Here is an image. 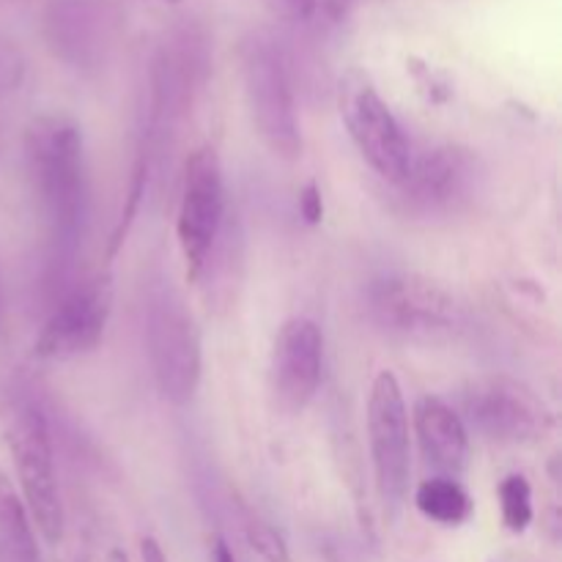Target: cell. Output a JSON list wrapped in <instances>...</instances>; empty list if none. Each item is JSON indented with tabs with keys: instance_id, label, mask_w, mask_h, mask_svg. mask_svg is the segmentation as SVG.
Instances as JSON below:
<instances>
[{
	"instance_id": "1",
	"label": "cell",
	"mask_w": 562,
	"mask_h": 562,
	"mask_svg": "<svg viewBox=\"0 0 562 562\" xmlns=\"http://www.w3.org/2000/svg\"><path fill=\"white\" fill-rule=\"evenodd\" d=\"M25 159L33 195L55 239L71 245L86 223V148L82 130L64 113H44L25 130Z\"/></svg>"
},
{
	"instance_id": "2",
	"label": "cell",
	"mask_w": 562,
	"mask_h": 562,
	"mask_svg": "<svg viewBox=\"0 0 562 562\" xmlns=\"http://www.w3.org/2000/svg\"><path fill=\"white\" fill-rule=\"evenodd\" d=\"M239 66L247 110L261 143L274 157L300 159L302 126L285 47L269 33H247L239 44Z\"/></svg>"
},
{
	"instance_id": "3",
	"label": "cell",
	"mask_w": 562,
	"mask_h": 562,
	"mask_svg": "<svg viewBox=\"0 0 562 562\" xmlns=\"http://www.w3.org/2000/svg\"><path fill=\"white\" fill-rule=\"evenodd\" d=\"M368 311L379 329L423 346L459 340L470 327L464 305L437 280L415 272H387L373 280Z\"/></svg>"
},
{
	"instance_id": "4",
	"label": "cell",
	"mask_w": 562,
	"mask_h": 562,
	"mask_svg": "<svg viewBox=\"0 0 562 562\" xmlns=\"http://www.w3.org/2000/svg\"><path fill=\"white\" fill-rule=\"evenodd\" d=\"M3 423L5 445L14 459L22 499H25L33 527L49 547H58L64 541L66 516L58 477H55L53 437H49L47 417L38 409V404L20 395V398L9 401Z\"/></svg>"
},
{
	"instance_id": "5",
	"label": "cell",
	"mask_w": 562,
	"mask_h": 562,
	"mask_svg": "<svg viewBox=\"0 0 562 562\" xmlns=\"http://www.w3.org/2000/svg\"><path fill=\"white\" fill-rule=\"evenodd\" d=\"M146 344L154 382L165 401L190 404L203 371L201 329L184 296L173 285H154L146 311Z\"/></svg>"
},
{
	"instance_id": "6",
	"label": "cell",
	"mask_w": 562,
	"mask_h": 562,
	"mask_svg": "<svg viewBox=\"0 0 562 562\" xmlns=\"http://www.w3.org/2000/svg\"><path fill=\"white\" fill-rule=\"evenodd\" d=\"M340 119L346 132L357 146L360 157L376 170L382 179L398 184L412 162V146L404 126L387 108L382 93L371 82V77L360 69L346 71L340 80Z\"/></svg>"
},
{
	"instance_id": "7",
	"label": "cell",
	"mask_w": 562,
	"mask_h": 562,
	"mask_svg": "<svg viewBox=\"0 0 562 562\" xmlns=\"http://www.w3.org/2000/svg\"><path fill=\"white\" fill-rule=\"evenodd\" d=\"M483 162L472 148L434 146L412 157L398 181V201L415 217H448L477 198L483 187Z\"/></svg>"
},
{
	"instance_id": "8",
	"label": "cell",
	"mask_w": 562,
	"mask_h": 562,
	"mask_svg": "<svg viewBox=\"0 0 562 562\" xmlns=\"http://www.w3.org/2000/svg\"><path fill=\"white\" fill-rule=\"evenodd\" d=\"M225 220L228 217H225L223 165H220L217 148L206 143L187 157L184 179H181L179 220H176L187 280H192V283L201 278Z\"/></svg>"
},
{
	"instance_id": "9",
	"label": "cell",
	"mask_w": 562,
	"mask_h": 562,
	"mask_svg": "<svg viewBox=\"0 0 562 562\" xmlns=\"http://www.w3.org/2000/svg\"><path fill=\"white\" fill-rule=\"evenodd\" d=\"M461 401H464L467 423L492 442H538L554 426V415L547 401L519 379H477L464 390Z\"/></svg>"
},
{
	"instance_id": "10",
	"label": "cell",
	"mask_w": 562,
	"mask_h": 562,
	"mask_svg": "<svg viewBox=\"0 0 562 562\" xmlns=\"http://www.w3.org/2000/svg\"><path fill=\"white\" fill-rule=\"evenodd\" d=\"M368 442H371L376 488L387 514H398L409 494L412 442L404 390L393 371H382L368 398Z\"/></svg>"
},
{
	"instance_id": "11",
	"label": "cell",
	"mask_w": 562,
	"mask_h": 562,
	"mask_svg": "<svg viewBox=\"0 0 562 562\" xmlns=\"http://www.w3.org/2000/svg\"><path fill=\"white\" fill-rule=\"evenodd\" d=\"M113 311V280L97 274L82 280L55 305L38 333L33 351L38 360H75L99 346Z\"/></svg>"
},
{
	"instance_id": "12",
	"label": "cell",
	"mask_w": 562,
	"mask_h": 562,
	"mask_svg": "<svg viewBox=\"0 0 562 562\" xmlns=\"http://www.w3.org/2000/svg\"><path fill=\"white\" fill-rule=\"evenodd\" d=\"M42 33L49 53L75 71H97L110 53V20L99 0H47Z\"/></svg>"
},
{
	"instance_id": "13",
	"label": "cell",
	"mask_w": 562,
	"mask_h": 562,
	"mask_svg": "<svg viewBox=\"0 0 562 562\" xmlns=\"http://www.w3.org/2000/svg\"><path fill=\"white\" fill-rule=\"evenodd\" d=\"M324 338L311 318H289L272 346V387L280 409L300 415L322 384Z\"/></svg>"
},
{
	"instance_id": "14",
	"label": "cell",
	"mask_w": 562,
	"mask_h": 562,
	"mask_svg": "<svg viewBox=\"0 0 562 562\" xmlns=\"http://www.w3.org/2000/svg\"><path fill=\"white\" fill-rule=\"evenodd\" d=\"M415 434L423 459L445 477H456L467 467L470 434L459 412L437 395H423L415 404Z\"/></svg>"
},
{
	"instance_id": "15",
	"label": "cell",
	"mask_w": 562,
	"mask_h": 562,
	"mask_svg": "<svg viewBox=\"0 0 562 562\" xmlns=\"http://www.w3.org/2000/svg\"><path fill=\"white\" fill-rule=\"evenodd\" d=\"M0 549L14 562H42L27 505L14 483L0 470Z\"/></svg>"
},
{
	"instance_id": "16",
	"label": "cell",
	"mask_w": 562,
	"mask_h": 562,
	"mask_svg": "<svg viewBox=\"0 0 562 562\" xmlns=\"http://www.w3.org/2000/svg\"><path fill=\"white\" fill-rule=\"evenodd\" d=\"M415 505L426 519L437 525H464L472 516V497L456 477H428L417 486Z\"/></svg>"
},
{
	"instance_id": "17",
	"label": "cell",
	"mask_w": 562,
	"mask_h": 562,
	"mask_svg": "<svg viewBox=\"0 0 562 562\" xmlns=\"http://www.w3.org/2000/svg\"><path fill=\"white\" fill-rule=\"evenodd\" d=\"M499 508L510 532H525L532 525V486L525 475H508L499 486Z\"/></svg>"
},
{
	"instance_id": "18",
	"label": "cell",
	"mask_w": 562,
	"mask_h": 562,
	"mask_svg": "<svg viewBox=\"0 0 562 562\" xmlns=\"http://www.w3.org/2000/svg\"><path fill=\"white\" fill-rule=\"evenodd\" d=\"M241 530H245V538L247 543H250L252 552H256L263 562H291L289 547H285L283 536H280L269 521H263L261 516L252 514L250 508L241 510Z\"/></svg>"
},
{
	"instance_id": "19",
	"label": "cell",
	"mask_w": 562,
	"mask_h": 562,
	"mask_svg": "<svg viewBox=\"0 0 562 562\" xmlns=\"http://www.w3.org/2000/svg\"><path fill=\"white\" fill-rule=\"evenodd\" d=\"M27 75L25 49L11 36H0V99L11 97L22 88Z\"/></svg>"
},
{
	"instance_id": "20",
	"label": "cell",
	"mask_w": 562,
	"mask_h": 562,
	"mask_svg": "<svg viewBox=\"0 0 562 562\" xmlns=\"http://www.w3.org/2000/svg\"><path fill=\"white\" fill-rule=\"evenodd\" d=\"M263 3L278 16L294 22V25H311V22H316V5H313V0H263Z\"/></svg>"
},
{
	"instance_id": "21",
	"label": "cell",
	"mask_w": 562,
	"mask_h": 562,
	"mask_svg": "<svg viewBox=\"0 0 562 562\" xmlns=\"http://www.w3.org/2000/svg\"><path fill=\"white\" fill-rule=\"evenodd\" d=\"M357 3H362V0H313V5H316V22L340 25V22H346V16L351 14V9ZM368 3H390V0H368Z\"/></svg>"
},
{
	"instance_id": "22",
	"label": "cell",
	"mask_w": 562,
	"mask_h": 562,
	"mask_svg": "<svg viewBox=\"0 0 562 562\" xmlns=\"http://www.w3.org/2000/svg\"><path fill=\"white\" fill-rule=\"evenodd\" d=\"M300 212L302 217H305V223L311 225H318L324 217V198H322V187L316 184V181H311V184L302 187L300 192Z\"/></svg>"
},
{
	"instance_id": "23",
	"label": "cell",
	"mask_w": 562,
	"mask_h": 562,
	"mask_svg": "<svg viewBox=\"0 0 562 562\" xmlns=\"http://www.w3.org/2000/svg\"><path fill=\"white\" fill-rule=\"evenodd\" d=\"M140 560L143 562H170L168 554H165L162 547H159L157 538H151V536L140 538Z\"/></svg>"
},
{
	"instance_id": "24",
	"label": "cell",
	"mask_w": 562,
	"mask_h": 562,
	"mask_svg": "<svg viewBox=\"0 0 562 562\" xmlns=\"http://www.w3.org/2000/svg\"><path fill=\"white\" fill-rule=\"evenodd\" d=\"M214 562H236L234 552H231L228 543H225V541L214 543Z\"/></svg>"
},
{
	"instance_id": "25",
	"label": "cell",
	"mask_w": 562,
	"mask_h": 562,
	"mask_svg": "<svg viewBox=\"0 0 562 562\" xmlns=\"http://www.w3.org/2000/svg\"><path fill=\"white\" fill-rule=\"evenodd\" d=\"M0 562H14V560H11V558H9V554H5V552H3V549H0Z\"/></svg>"
},
{
	"instance_id": "26",
	"label": "cell",
	"mask_w": 562,
	"mask_h": 562,
	"mask_svg": "<svg viewBox=\"0 0 562 562\" xmlns=\"http://www.w3.org/2000/svg\"><path fill=\"white\" fill-rule=\"evenodd\" d=\"M162 3H170V5H176V3H181V0H162Z\"/></svg>"
},
{
	"instance_id": "27",
	"label": "cell",
	"mask_w": 562,
	"mask_h": 562,
	"mask_svg": "<svg viewBox=\"0 0 562 562\" xmlns=\"http://www.w3.org/2000/svg\"><path fill=\"white\" fill-rule=\"evenodd\" d=\"M0 151H3V137H0Z\"/></svg>"
}]
</instances>
